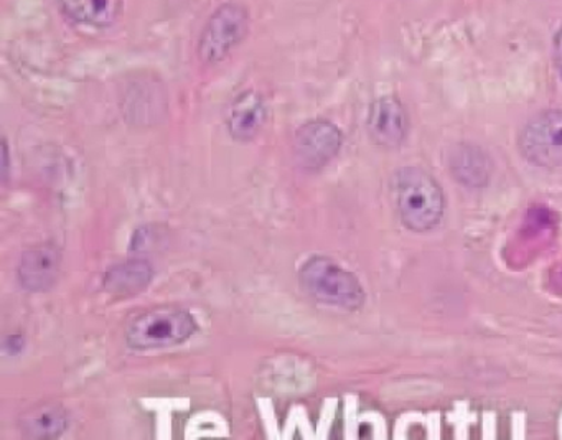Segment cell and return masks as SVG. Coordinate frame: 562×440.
<instances>
[{"label":"cell","instance_id":"obj_1","mask_svg":"<svg viewBox=\"0 0 562 440\" xmlns=\"http://www.w3.org/2000/svg\"><path fill=\"white\" fill-rule=\"evenodd\" d=\"M397 213L404 228L427 233L442 222L446 199L437 180L426 170L404 167L394 177Z\"/></svg>","mask_w":562,"mask_h":440},{"label":"cell","instance_id":"obj_2","mask_svg":"<svg viewBox=\"0 0 562 440\" xmlns=\"http://www.w3.org/2000/svg\"><path fill=\"white\" fill-rule=\"evenodd\" d=\"M299 285L312 301L340 311H358L367 298L357 275L325 256H314L304 262L299 271Z\"/></svg>","mask_w":562,"mask_h":440},{"label":"cell","instance_id":"obj_3","mask_svg":"<svg viewBox=\"0 0 562 440\" xmlns=\"http://www.w3.org/2000/svg\"><path fill=\"white\" fill-rule=\"evenodd\" d=\"M200 330L195 317L186 308H153L137 315L126 330L127 347L136 351L179 347Z\"/></svg>","mask_w":562,"mask_h":440},{"label":"cell","instance_id":"obj_4","mask_svg":"<svg viewBox=\"0 0 562 440\" xmlns=\"http://www.w3.org/2000/svg\"><path fill=\"white\" fill-rule=\"evenodd\" d=\"M249 31V12L239 2H226L220 5L206 24L196 45V55L202 64H222L241 45Z\"/></svg>","mask_w":562,"mask_h":440},{"label":"cell","instance_id":"obj_5","mask_svg":"<svg viewBox=\"0 0 562 440\" xmlns=\"http://www.w3.org/2000/svg\"><path fill=\"white\" fill-rule=\"evenodd\" d=\"M519 153L541 169L562 167V110H549L532 117L519 134Z\"/></svg>","mask_w":562,"mask_h":440},{"label":"cell","instance_id":"obj_6","mask_svg":"<svg viewBox=\"0 0 562 440\" xmlns=\"http://www.w3.org/2000/svg\"><path fill=\"white\" fill-rule=\"evenodd\" d=\"M344 134L330 121L312 120L294 136V159L305 172H318L340 154Z\"/></svg>","mask_w":562,"mask_h":440},{"label":"cell","instance_id":"obj_7","mask_svg":"<svg viewBox=\"0 0 562 440\" xmlns=\"http://www.w3.org/2000/svg\"><path fill=\"white\" fill-rule=\"evenodd\" d=\"M61 251L55 242L32 246L22 255L18 278L25 291L41 294L57 285L61 271Z\"/></svg>","mask_w":562,"mask_h":440},{"label":"cell","instance_id":"obj_8","mask_svg":"<svg viewBox=\"0 0 562 440\" xmlns=\"http://www.w3.org/2000/svg\"><path fill=\"white\" fill-rule=\"evenodd\" d=\"M367 126L371 139L378 146L384 149H397L406 139L409 117L397 98L383 97L371 104Z\"/></svg>","mask_w":562,"mask_h":440},{"label":"cell","instance_id":"obj_9","mask_svg":"<svg viewBox=\"0 0 562 440\" xmlns=\"http://www.w3.org/2000/svg\"><path fill=\"white\" fill-rule=\"evenodd\" d=\"M266 116H268V108L261 94L256 91H245L229 108L228 120H226L229 136L236 143H251L265 126Z\"/></svg>","mask_w":562,"mask_h":440},{"label":"cell","instance_id":"obj_10","mask_svg":"<svg viewBox=\"0 0 562 440\" xmlns=\"http://www.w3.org/2000/svg\"><path fill=\"white\" fill-rule=\"evenodd\" d=\"M447 166L457 182L470 189L488 185L492 167L488 156L475 144H459L447 157Z\"/></svg>","mask_w":562,"mask_h":440},{"label":"cell","instance_id":"obj_11","mask_svg":"<svg viewBox=\"0 0 562 440\" xmlns=\"http://www.w3.org/2000/svg\"><path fill=\"white\" fill-rule=\"evenodd\" d=\"M19 427L27 439H60L70 427V416H68L67 409L58 404H42V406L27 410L21 417Z\"/></svg>","mask_w":562,"mask_h":440},{"label":"cell","instance_id":"obj_12","mask_svg":"<svg viewBox=\"0 0 562 440\" xmlns=\"http://www.w3.org/2000/svg\"><path fill=\"white\" fill-rule=\"evenodd\" d=\"M153 279L154 269L149 262L144 259H131L106 271L103 275V287L110 294L130 297L146 291Z\"/></svg>","mask_w":562,"mask_h":440},{"label":"cell","instance_id":"obj_13","mask_svg":"<svg viewBox=\"0 0 562 440\" xmlns=\"http://www.w3.org/2000/svg\"><path fill=\"white\" fill-rule=\"evenodd\" d=\"M58 8L74 24L106 29L120 14V0H58Z\"/></svg>","mask_w":562,"mask_h":440},{"label":"cell","instance_id":"obj_14","mask_svg":"<svg viewBox=\"0 0 562 440\" xmlns=\"http://www.w3.org/2000/svg\"><path fill=\"white\" fill-rule=\"evenodd\" d=\"M24 348V338L21 335H9L4 340V350L11 354L21 353Z\"/></svg>","mask_w":562,"mask_h":440},{"label":"cell","instance_id":"obj_15","mask_svg":"<svg viewBox=\"0 0 562 440\" xmlns=\"http://www.w3.org/2000/svg\"><path fill=\"white\" fill-rule=\"evenodd\" d=\"M554 60L559 75H561L562 78V25L554 38Z\"/></svg>","mask_w":562,"mask_h":440},{"label":"cell","instance_id":"obj_16","mask_svg":"<svg viewBox=\"0 0 562 440\" xmlns=\"http://www.w3.org/2000/svg\"><path fill=\"white\" fill-rule=\"evenodd\" d=\"M9 163H11V157H9L8 140L4 139V143H2V179H4V182H8Z\"/></svg>","mask_w":562,"mask_h":440}]
</instances>
